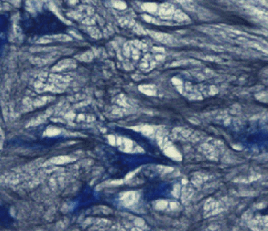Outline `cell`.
Here are the masks:
<instances>
[{
	"label": "cell",
	"instance_id": "cell-3",
	"mask_svg": "<svg viewBox=\"0 0 268 231\" xmlns=\"http://www.w3.org/2000/svg\"><path fill=\"white\" fill-rule=\"evenodd\" d=\"M113 3L114 7H116V8L125 9L126 7L125 3H123V2H114Z\"/></svg>",
	"mask_w": 268,
	"mask_h": 231
},
{
	"label": "cell",
	"instance_id": "cell-2",
	"mask_svg": "<svg viewBox=\"0 0 268 231\" xmlns=\"http://www.w3.org/2000/svg\"><path fill=\"white\" fill-rule=\"evenodd\" d=\"M53 38H56V40L61 41H68L71 40V37L68 36V35H54L52 36Z\"/></svg>",
	"mask_w": 268,
	"mask_h": 231
},
{
	"label": "cell",
	"instance_id": "cell-1",
	"mask_svg": "<svg viewBox=\"0 0 268 231\" xmlns=\"http://www.w3.org/2000/svg\"><path fill=\"white\" fill-rule=\"evenodd\" d=\"M143 9L146 11H149V12H153L155 11L156 9H157V5L154 3H147V4H144L143 6Z\"/></svg>",
	"mask_w": 268,
	"mask_h": 231
}]
</instances>
